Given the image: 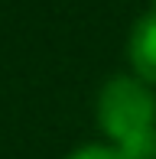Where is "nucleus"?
<instances>
[{
	"mask_svg": "<svg viewBox=\"0 0 156 159\" xmlns=\"http://www.w3.org/2000/svg\"><path fill=\"white\" fill-rule=\"evenodd\" d=\"M98 127L111 146L156 127V94L137 75H117L98 94Z\"/></svg>",
	"mask_w": 156,
	"mask_h": 159,
	"instance_id": "1",
	"label": "nucleus"
},
{
	"mask_svg": "<svg viewBox=\"0 0 156 159\" xmlns=\"http://www.w3.org/2000/svg\"><path fill=\"white\" fill-rule=\"evenodd\" d=\"M127 59H130L133 75L156 88V10L143 13L133 23L130 39H127Z\"/></svg>",
	"mask_w": 156,
	"mask_h": 159,
	"instance_id": "2",
	"label": "nucleus"
},
{
	"mask_svg": "<svg viewBox=\"0 0 156 159\" xmlns=\"http://www.w3.org/2000/svg\"><path fill=\"white\" fill-rule=\"evenodd\" d=\"M114 149L120 153V159H156V127L143 130V133L130 136L124 143H117Z\"/></svg>",
	"mask_w": 156,
	"mask_h": 159,
	"instance_id": "3",
	"label": "nucleus"
},
{
	"mask_svg": "<svg viewBox=\"0 0 156 159\" xmlns=\"http://www.w3.org/2000/svg\"><path fill=\"white\" fill-rule=\"evenodd\" d=\"M65 159H120V153L114 146H104V143H88V146L68 153Z\"/></svg>",
	"mask_w": 156,
	"mask_h": 159,
	"instance_id": "4",
	"label": "nucleus"
},
{
	"mask_svg": "<svg viewBox=\"0 0 156 159\" xmlns=\"http://www.w3.org/2000/svg\"><path fill=\"white\" fill-rule=\"evenodd\" d=\"M153 10H156V0H153Z\"/></svg>",
	"mask_w": 156,
	"mask_h": 159,
	"instance_id": "5",
	"label": "nucleus"
}]
</instances>
